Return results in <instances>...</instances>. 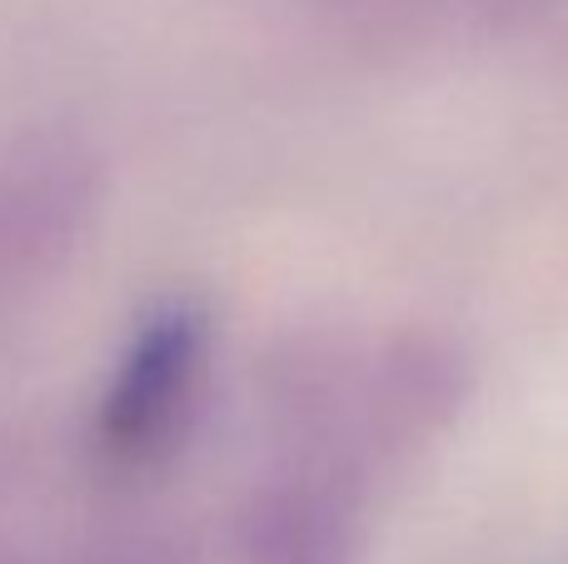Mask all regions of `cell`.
I'll return each mask as SVG.
<instances>
[{
	"label": "cell",
	"instance_id": "obj_1",
	"mask_svg": "<svg viewBox=\"0 0 568 564\" xmlns=\"http://www.w3.org/2000/svg\"><path fill=\"white\" fill-rule=\"evenodd\" d=\"M200 375V330L190 315H165L145 330L130 350L120 385L110 395L105 430L115 450H155L175 435V425L190 410V390Z\"/></svg>",
	"mask_w": 568,
	"mask_h": 564
},
{
	"label": "cell",
	"instance_id": "obj_2",
	"mask_svg": "<svg viewBox=\"0 0 568 564\" xmlns=\"http://www.w3.org/2000/svg\"><path fill=\"white\" fill-rule=\"evenodd\" d=\"M250 564H354V520L329 490L275 495L250 525Z\"/></svg>",
	"mask_w": 568,
	"mask_h": 564
}]
</instances>
